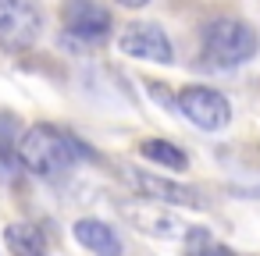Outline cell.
<instances>
[{
  "label": "cell",
  "mask_w": 260,
  "mask_h": 256,
  "mask_svg": "<svg viewBox=\"0 0 260 256\" xmlns=\"http://www.w3.org/2000/svg\"><path fill=\"white\" fill-rule=\"evenodd\" d=\"M139 153H143L146 160L160 164V167H171V171H185V167H189L185 150H178V146L168 142V139H143V142H139Z\"/></svg>",
  "instance_id": "10"
},
{
  "label": "cell",
  "mask_w": 260,
  "mask_h": 256,
  "mask_svg": "<svg viewBox=\"0 0 260 256\" xmlns=\"http://www.w3.org/2000/svg\"><path fill=\"white\" fill-rule=\"evenodd\" d=\"M79 157H93V153L75 135H68L47 121L25 128L18 135V160H22V167H29L40 178H57L64 171H72Z\"/></svg>",
  "instance_id": "1"
},
{
  "label": "cell",
  "mask_w": 260,
  "mask_h": 256,
  "mask_svg": "<svg viewBox=\"0 0 260 256\" xmlns=\"http://www.w3.org/2000/svg\"><path fill=\"white\" fill-rule=\"evenodd\" d=\"M43 32V18L29 0H0V47L11 54H25L36 47Z\"/></svg>",
  "instance_id": "3"
},
{
  "label": "cell",
  "mask_w": 260,
  "mask_h": 256,
  "mask_svg": "<svg viewBox=\"0 0 260 256\" xmlns=\"http://www.w3.org/2000/svg\"><path fill=\"white\" fill-rule=\"evenodd\" d=\"M118 50L125 57H136V61H153V64H171L175 61V50H171V40L160 25L153 22H132L121 29L118 36Z\"/></svg>",
  "instance_id": "6"
},
{
  "label": "cell",
  "mask_w": 260,
  "mask_h": 256,
  "mask_svg": "<svg viewBox=\"0 0 260 256\" xmlns=\"http://www.w3.org/2000/svg\"><path fill=\"white\" fill-rule=\"evenodd\" d=\"M260 50L256 29L239 18H214L203 25V64L217 71H232L246 61H253Z\"/></svg>",
  "instance_id": "2"
},
{
  "label": "cell",
  "mask_w": 260,
  "mask_h": 256,
  "mask_svg": "<svg viewBox=\"0 0 260 256\" xmlns=\"http://www.w3.org/2000/svg\"><path fill=\"white\" fill-rule=\"evenodd\" d=\"M118 4H121V8H146L150 0H118Z\"/></svg>",
  "instance_id": "12"
},
{
  "label": "cell",
  "mask_w": 260,
  "mask_h": 256,
  "mask_svg": "<svg viewBox=\"0 0 260 256\" xmlns=\"http://www.w3.org/2000/svg\"><path fill=\"white\" fill-rule=\"evenodd\" d=\"M121 174H125V181H128L143 199H150V203L189 206V210H203V206H207V199H203L196 189L182 185V181H171V178H160V174H150V171H139V167H125Z\"/></svg>",
  "instance_id": "4"
},
{
  "label": "cell",
  "mask_w": 260,
  "mask_h": 256,
  "mask_svg": "<svg viewBox=\"0 0 260 256\" xmlns=\"http://www.w3.org/2000/svg\"><path fill=\"white\" fill-rule=\"evenodd\" d=\"M4 242L11 249V256H47V242H43V231L32 228V224H8L4 228Z\"/></svg>",
  "instance_id": "9"
},
{
  "label": "cell",
  "mask_w": 260,
  "mask_h": 256,
  "mask_svg": "<svg viewBox=\"0 0 260 256\" xmlns=\"http://www.w3.org/2000/svg\"><path fill=\"white\" fill-rule=\"evenodd\" d=\"M72 235H75V242H79L82 249H89L93 256H121V238H118V231H114L107 221L82 217V221H75Z\"/></svg>",
  "instance_id": "8"
},
{
  "label": "cell",
  "mask_w": 260,
  "mask_h": 256,
  "mask_svg": "<svg viewBox=\"0 0 260 256\" xmlns=\"http://www.w3.org/2000/svg\"><path fill=\"white\" fill-rule=\"evenodd\" d=\"M178 111L185 114V121H192L203 132H217L232 121V103L207 86H185L178 93Z\"/></svg>",
  "instance_id": "5"
},
{
  "label": "cell",
  "mask_w": 260,
  "mask_h": 256,
  "mask_svg": "<svg viewBox=\"0 0 260 256\" xmlns=\"http://www.w3.org/2000/svg\"><path fill=\"white\" fill-rule=\"evenodd\" d=\"M185 256H235L224 242H217L207 228H185Z\"/></svg>",
  "instance_id": "11"
},
{
  "label": "cell",
  "mask_w": 260,
  "mask_h": 256,
  "mask_svg": "<svg viewBox=\"0 0 260 256\" xmlns=\"http://www.w3.org/2000/svg\"><path fill=\"white\" fill-rule=\"evenodd\" d=\"M61 22L75 40H86V43H100L114 29L111 11L104 4H96V0H68L61 8Z\"/></svg>",
  "instance_id": "7"
}]
</instances>
